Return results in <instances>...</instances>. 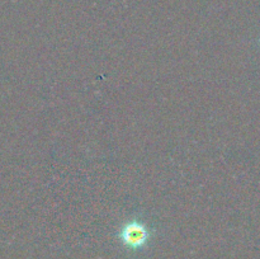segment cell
<instances>
[{
	"mask_svg": "<svg viewBox=\"0 0 260 259\" xmlns=\"http://www.w3.org/2000/svg\"><path fill=\"white\" fill-rule=\"evenodd\" d=\"M119 239L122 244L132 250L142 249L150 239V231L144 222L137 220L128 221L122 226L119 231Z\"/></svg>",
	"mask_w": 260,
	"mask_h": 259,
	"instance_id": "obj_1",
	"label": "cell"
}]
</instances>
